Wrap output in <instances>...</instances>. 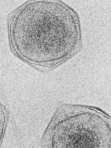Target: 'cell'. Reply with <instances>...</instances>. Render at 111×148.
Listing matches in <instances>:
<instances>
[{"label":"cell","instance_id":"6da1fadb","mask_svg":"<svg viewBox=\"0 0 111 148\" xmlns=\"http://www.w3.org/2000/svg\"><path fill=\"white\" fill-rule=\"evenodd\" d=\"M9 46L18 59L41 72L61 66L82 49L78 12L62 1H28L7 18Z\"/></svg>","mask_w":111,"mask_h":148},{"label":"cell","instance_id":"7a4b0ae2","mask_svg":"<svg viewBox=\"0 0 111 148\" xmlns=\"http://www.w3.org/2000/svg\"><path fill=\"white\" fill-rule=\"evenodd\" d=\"M40 144L43 147L110 148V116L96 106L61 103Z\"/></svg>","mask_w":111,"mask_h":148},{"label":"cell","instance_id":"3957f363","mask_svg":"<svg viewBox=\"0 0 111 148\" xmlns=\"http://www.w3.org/2000/svg\"><path fill=\"white\" fill-rule=\"evenodd\" d=\"M9 113L7 108L0 102V145L5 136L8 121Z\"/></svg>","mask_w":111,"mask_h":148}]
</instances>
